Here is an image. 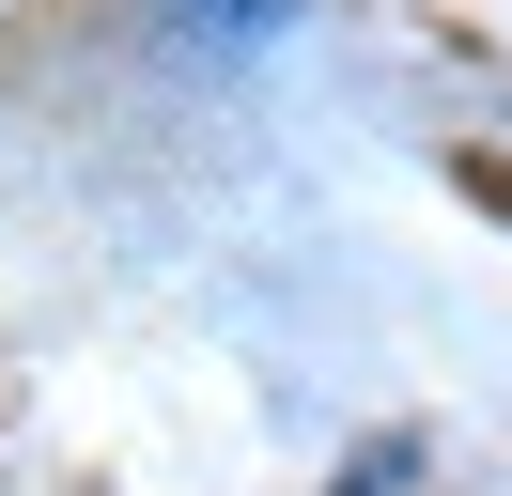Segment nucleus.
<instances>
[{
	"mask_svg": "<svg viewBox=\"0 0 512 496\" xmlns=\"http://www.w3.org/2000/svg\"><path fill=\"white\" fill-rule=\"evenodd\" d=\"M140 16H156L171 62H264V47H295V0H140Z\"/></svg>",
	"mask_w": 512,
	"mask_h": 496,
	"instance_id": "nucleus-1",
	"label": "nucleus"
}]
</instances>
